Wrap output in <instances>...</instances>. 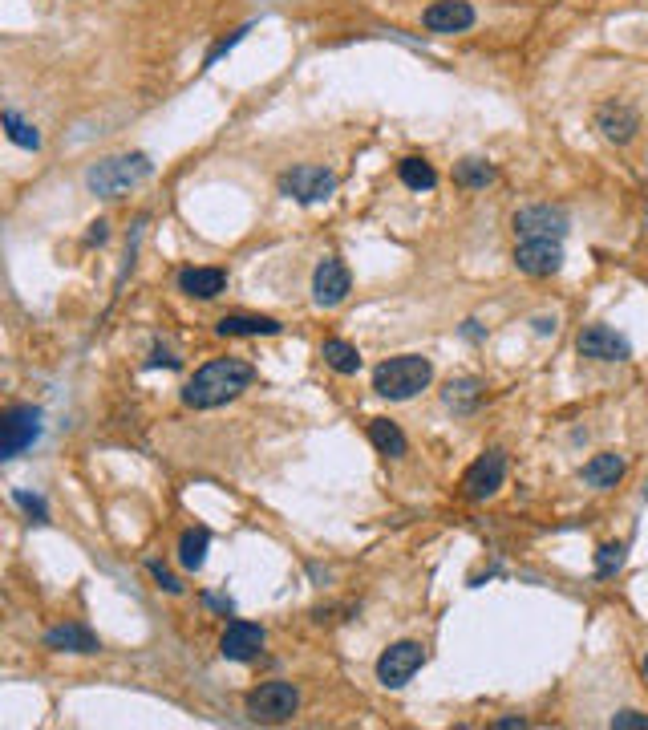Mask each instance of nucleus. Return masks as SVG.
Returning <instances> with one entry per match:
<instances>
[{
    "instance_id": "obj_1",
    "label": "nucleus",
    "mask_w": 648,
    "mask_h": 730,
    "mask_svg": "<svg viewBox=\"0 0 648 730\" xmlns=\"http://www.w3.org/2000/svg\"><path fill=\"white\" fill-rule=\"evenodd\" d=\"M252 378H256V370H252L248 361H239V357H215V361H207V365H199V370H195V378L183 390V402L191 410H215V406L239 398L243 390L252 386Z\"/></svg>"
},
{
    "instance_id": "obj_2",
    "label": "nucleus",
    "mask_w": 648,
    "mask_h": 730,
    "mask_svg": "<svg viewBox=\"0 0 648 730\" xmlns=\"http://www.w3.org/2000/svg\"><path fill=\"white\" fill-rule=\"evenodd\" d=\"M434 382V361L422 353H401L389 357L373 370V390L389 402H410L414 394H422Z\"/></svg>"
},
{
    "instance_id": "obj_3",
    "label": "nucleus",
    "mask_w": 648,
    "mask_h": 730,
    "mask_svg": "<svg viewBox=\"0 0 648 730\" xmlns=\"http://www.w3.org/2000/svg\"><path fill=\"white\" fill-rule=\"evenodd\" d=\"M150 175H154V163L146 155H114L86 171V187L102 199H114V195H126L130 187L146 183Z\"/></svg>"
},
{
    "instance_id": "obj_4",
    "label": "nucleus",
    "mask_w": 648,
    "mask_h": 730,
    "mask_svg": "<svg viewBox=\"0 0 648 730\" xmlns=\"http://www.w3.org/2000/svg\"><path fill=\"white\" fill-rule=\"evenodd\" d=\"M300 710V690L292 682H264L248 694V714L256 722H288Z\"/></svg>"
},
{
    "instance_id": "obj_5",
    "label": "nucleus",
    "mask_w": 648,
    "mask_h": 730,
    "mask_svg": "<svg viewBox=\"0 0 648 730\" xmlns=\"http://www.w3.org/2000/svg\"><path fill=\"white\" fill-rule=\"evenodd\" d=\"M426 662V649L418 641H397L389 645L381 657H377V682L385 690H401L405 682H410Z\"/></svg>"
},
{
    "instance_id": "obj_6",
    "label": "nucleus",
    "mask_w": 648,
    "mask_h": 730,
    "mask_svg": "<svg viewBox=\"0 0 648 730\" xmlns=\"http://www.w3.org/2000/svg\"><path fill=\"white\" fill-rule=\"evenodd\" d=\"M333 191H337V175L324 171V167H312V163L292 167V171L280 175V195H288L296 203H320V199H329Z\"/></svg>"
},
{
    "instance_id": "obj_7",
    "label": "nucleus",
    "mask_w": 648,
    "mask_h": 730,
    "mask_svg": "<svg viewBox=\"0 0 648 730\" xmlns=\"http://www.w3.org/2000/svg\"><path fill=\"white\" fill-rule=\"evenodd\" d=\"M41 438V410L37 406H13L0 422V455L17 459L21 451H29Z\"/></svg>"
},
{
    "instance_id": "obj_8",
    "label": "nucleus",
    "mask_w": 648,
    "mask_h": 730,
    "mask_svg": "<svg viewBox=\"0 0 648 730\" xmlns=\"http://www.w3.org/2000/svg\"><path fill=\"white\" fill-rule=\"evenodd\" d=\"M511 224H515L519 240H563L567 236V211L551 207V203H535V207L515 211Z\"/></svg>"
},
{
    "instance_id": "obj_9",
    "label": "nucleus",
    "mask_w": 648,
    "mask_h": 730,
    "mask_svg": "<svg viewBox=\"0 0 648 730\" xmlns=\"http://www.w3.org/2000/svg\"><path fill=\"white\" fill-rule=\"evenodd\" d=\"M349 292H353V276H349L341 256H329V260L316 264V272H312V301L320 309H337Z\"/></svg>"
},
{
    "instance_id": "obj_10",
    "label": "nucleus",
    "mask_w": 648,
    "mask_h": 730,
    "mask_svg": "<svg viewBox=\"0 0 648 730\" xmlns=\"http://www.w3.org/2000/svg\"><path fill=\"white\" fill-rule=\"evenodd\" d=\"M503 479H507V455L495 447V451H486L478 463H470L462 487H466L470 499H491L503 487Z\"/></svg>"
},
{
    "instance_id": "obj_11",
    "label": "nucleus",
    "mask_w": 648,
    "mask_h": 730,
    "mask_svg": "<svg viewBox=\"0 0 648 730\" xmlns=\"http://www.w3.org/2000/svg\"><path fill=\"white\" fill-rule=\"evenodd\" d=\"M515 268L527 276H555L563 268V244L559 240H519Z\"/></svg>"
},
{
    "instance_id": "obj_12",
    "label": "nucleus",
    "mask_w": 648,
    "mask_h": 730,
    "mask_svg": "<svg viewBox=\"0 0 648 730\" xmlns=\"http://www.w3.org/2000/svg\"><path fill=\"white\" fill-rule=\"evenodd\" d=\"M264 641H268V633L260 625H252V621H231L223 629V637H219V653L227 657V662H252V657L264 649Z\"/></svg>"
},
{
    "instance_id": "obj_13",
    "label": "nucleus",
    "mask_w": 648,
    "mask_h": 730,
    "mask_svg": "<svg viewBox=\"0 0 648 730\" xmlns=\"http://www.w3.org/2000/svg\"><path fill=\"white\" fill-rule=\"evenodd\" d=\"M576 345H580V353H584V357H592V361H628V357H632L628 337H624V333H616V329H608V325H592V329H584Z\"/></svg>"
},
{
    "instance_id": "obj_14",
    "label": "nucleus",
    "mask_w": 648,
    "mask_h": 730,
    "mask_svg": "<svg viewBox=\"0 0 648 730\" xmlns=\"http://www.w3.org/2000/svg\"><path fill=\"white\" fill-rule=\"evenodd\" d=\"M596 130H600L608 142L628 146V142L636 138V130H640V114H636L628 102H608V106L596 110Z\"/></svg>"
},
{
    "instance_id": "obj_15",
    "label": "nucleus",
    "mask_w": 648,
    "mask_h": 730,
    "mask_svg": "<svg viewBox=\"0 0 648 730\" xmlns=\"http://www.w3.org/2000/svg\"><path fill=\"white\" fill-rule=\"evenodd\" d=\"M422 21L430 33H466L474 25V5H466V0H434Z\"/></svg>"
},
{
    "instance_id": "obj_16",
    "label": "nucleus",
    "mask_w": 648,
    "mask_h": 730,
    "mask_svg": "<svg viewBox=\"0 0 648 730\" xmlns=\"http://www.w3.org/2000/svg\"><path fill=\"white\" fill-rule=\"evenodd\" d=\"M223 288H227L223 268H183L179 272V292H187L195 301H215Z\"/></svg>"
},
{
    "instance_id": "obj_17",
    "label": "nucleus",
    "mask_w": 648,
    "mask_h": 730,
    "mask_svg": "<svg viewBox=\"0 0 648 730\" xmlns=\"http://www.w3.org/2000/svg\"><path fill=\"white\" fill-rule=\"evenodd\" d=\"M284 325L272 317H248V313H227L215 321L219 337H276Z\"/></svg>"
},
{
    "instance_id": "obj_18",
    "label": "nucleus",
    "mask_w": 648,
    "mask_h": 730,
    "mask_svg": "<svg viewBox=\"0 0 648 730\" xmlns=\"http://www.w3.org/2000/svg\"><path fill=\"white\" fill-rule=\"evenodd\" d=\"M45 645L61 653H98V637L86 625H57L45 633Z\"/></svg>"
},
{
    "instance_id": "obj_19",
    "label": "nucleus",
    "mask_w": 648,
    "mask_h": 730,
    "mask_svg": "<svg viewBox=\"0 0 648 730\" xmlns=\"http://www.w3.org/2000/svg\"><path fill=\"white\" fill-rule=\"evenodd\" d=\"M369 443H373L381 455H389V459H401L405 451H410V443H405L401 426L389 422V418H373V422H369Z\"/></svg>"
},
{
    "instance_id": "obj_20",
    "label": "nucleus",
    "mask_w": 648,
    "mask_h": 730,
    "mask_svg": "<svg viewBox=\"0 0 648 730\" xmlns=\"http://www.w3.org/2000/svg\"><path fill=\"white\" fill-rule=\"evenodd\" d=\"M624 475V459L620 455H596V459H588L584 463V483L588 487H596V491H608V487H616V479Z\"/></svg>"
},
{
    "instance_id": "obj_21",
    "label": "nucleus",
    "mask_w": 648,
    "mask_h": 730,
    "mask_svg": "<svg viewBox=\"0 0 648 730\" xmlns=\"http://www.w3.org/2000/svg\"><path fill=\"white\" fill-rule=\"evenodd\" d=\"M207 548H211V532L207 528H187L179 540V564L187 572H199L207 564Z\"/></svg>"
},
{
    "instance_id": "obj_22",
    "label": "nucleus",
    "mask_w": 648,
    "mask_h": 730,
    "mask_svg": "<svg viewBox=\"0 0 648 730\" xmlns=\"http://www.w3.org/2000/svg\"><path fill=\"white\" fill-rule=\"evenodd\" d=\"M320 357H324V365H329V370H337V374H345V378L361 370V353H357L349 341H341V337H329V341H324Z\"/></svg>"
},
{
    "instance_id": "obj_23",
    "label": "nucleus",
    "mask_w": 648,
    "mask_h": 730,
    "mask_svg": "<svg viewBox=\"0 0 648 730\" xmlns=\"http://www.w3.org/2000/svg\"><path fill=\"white\" fill-rule=\"evenodd\" d=\"M397 175H401V183L410 187V191H430V187H438V171H434L426 159H401V163H397Z\"/></svg>"
},
{
    "instance_id": "obj_24",
    "label": "nucleus",
    "mask_w": 648,
    "mask_h": 730,
    "mask_svg": "<svg viewBox=\"0 0 648 730\" xmlns=\"http://www.w3.org/2000/svg\"><path fill=\"white\" fill-rule=\"evenodd\" d=\"M0 122H5V134L17 146H25V151H41V130L33 122H25L17 110H5V114H0Z\"/></svg>"
},
{
    "instance_id": "obj_25",
    "label": "nucleus",
    "mask_w": 648,
    "mask_h": 730,
    "mask_svg": "<svg viewBox=\"0 0 648 730\" xmlns=\"http://www.w3.org/2000/svg\"><path fill=\"white\" fill-rule=\"evenodd\" d=\"M454 179H458V187L478 191V187H486V183H495V167L486 163V159H462V163L454 167Z\"/></svg>"
},
{
    "instance_id": "obj_26",
    "label": "nucleus",
    "mask_w": 648,
    "mask_h": 730,
    "mask_svg": "<svg viewBox=\"0 0 648 730\" xmlns=\"http://www.w3.org/2000/svg\"><path fill=\"white\" fill-rule=\"evenodd\" d=\"M474 402H478V382H450L446 386V406H454V410H474Z\"/></svg>"
},
{
    "instance_id": "obj_27",
    "label": "nucleus",
    "mask_w": 648,
    "mask_h": 730,
    "mask_svg": "<svg viewBox=\"0 0 648 730\" xmlns=\"http://www.w3.org/2000/svg\"><path fill=\"white\" fill-rule=\"evenodd\" d=\"M624 568V544H604L596 552V576H616Z\"/></svg>"
},
{
    "instance_id": "obj_28",
    "label": "nucleus",
    "mask_w": 648,
    "mask_h": 730,
    "mask_svg": "<svg viewBox=\"0 0 648 730\" xmlns=\"http://www.w3.org/2000/svg\"><path fill=\"white\" fill-rule=\"evenodd\" d=\"M13 499H17V503H21L25 511H29V516H33L37 524H45V520H49V507H45V499H41V495H29V491H17Z\"/></svg>"
},
{
    "instance_id": "obj_29",
    "label": "nucleus",
    "mask_w": 648,
    "mask_h": 730,
    "mask_svg": "<svg viewBox=\"0 0 648 730\" xmlns=\"http://www.w3.org/2000/svg\"><path fill=\"white\" fill-rule=\"evenodd\" d=\"M612 726H616V730H648V714H640V710H620V714H612Z\"/></svg>"
},
{
    "instance_id": "obj_30",
    "label": "nucleus",
    "mask_w": 648,
    "mask_h": 730,
    "mask_svg": "<svg viewBox=\"0 0 648 730\" xmlns=\"http://www.w3.org/2000/svg\"><path fill=\"white\" fill-rule=\"evenodd\" d=\"M146 568H150V576H154V580H158V589H167V593H183V584H179V580H175V576H171V572H167V568H162V564H158V560H150V564H146Z\"/></svg>"
},
{
    "instance_id": "obj_31",
    "label": "nucleus",
    "mask_w": 648,
    "mask_h": 730,
    "mask_svg": "<svg viewBox=\"0 0 648 730\" xmlns=\"http://www.w3.org/2000/svg\"><path fill=\"white\" fill-rule=\"evenodd\" d=\"M243 33H252V25H243V29H235V33L227 37V41H219V45H215V49L207 53V65H215V61H219V57H223V53H227V49H231L235 41H243Z\"/></svg>"
},
{
    "instance_id": "obj_32",
    "label": "nucleus",
    "mask_w": 648,
    "mask_h": 730,
    "mask_svg": "<svg viewBox=\"0 0 648 730\" xmlns=\"http://www.w3.org/2000/svg\"><path fill=\"white\" fill-rule=\"evenodd\" d=\"M146 365H150V370H154V365H167V370H179V357H171V353H167V349H154V353H150V361H146Z\"/></svg>"
},
{
    "instance_id": "obj_33",
    "label": "nucleus",
    "mask_w": 648,
    "mask_h": 730,
    "mask_svg": "<svg viewBox=\"0 0 648 730\" xmlns=\"http://www.w3.org/2000/svg\"><path fill=\"white\" fill-rule=\"evenodd\" d=\"M90 244H106V224H102V219H98L94 232H90Z\"/></svg>"
},
{
    "instance_id": "obj_34",
    "label": "nucleus",
    "mask_w": 648,
    "mask_h": 730,
    "mask_svg": "<svg viewBox=\"0 0 648 730\" xmlns=\"http://www.w3.org/2000/svg\"><path fill=\"white\" fill-rule=\"evenodd\" d=\"M535 329H539L543 337H547V333H555V317H551V321H547V317H539V321H535Z\"/></svg>"
},
{
    "instance_id": "obj_35",
    "label": "nucleus",
    "mask_w": 648,
    "mask_h": 730,
    "mask_svg": "<svg viewBox=\"0 0 648 730\" xmlns=\"http://www.w3.org/2000/svg\"><path fill=\"white\" fill-rule=\"evenodd\" d=\"M523 726H527L523 718H503V722H499V730H523Z\"/></svg>"
},
{
    "instance_id": "obj_36",
    "label": "nucleus",
    "mask_w": 648,
    "mask_h": 730,
    "mask_svg": "<svg viewBox=\"0 0 648 730\" xmlns=\"http://www.w3.org/2000/svg\"><path fill=\"white\" fill-rule=\"evenodd\" d=\"M644 678H648V657H644Z\"/></svg>"
}]
</instances>
